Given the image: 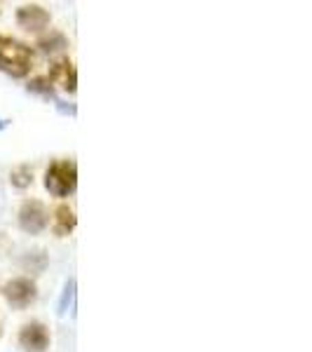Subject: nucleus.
<instances>
[{"label":"nucleus","mask_w":312,"mask_h":352,"mask_svg":"<svg viewBox=\"0 0 312 352\" xmlns=\"http://www.w3.org/2000/svg\"><path fill=\"white\" fill-rule=\"evenodd\" d=\"M0 336H3V329H0Z\"/></svg>","instance_id":"nucleus-14"},{"label":"nucleus","mask_w":312,"mask_h":352,"mask_svg":"<svg viewBox=\"0 0 312 352\" xmlns=\"http://www.w3.org/2000/svg\"><path fill=\"white\" fill-rule=\"evenodd\" d=\"M38 47L43 50V52H56V50H64L66 47V38L61 36V33H49V36H45L38 41Z\"/></svg>","instance_id":"nucleus-9"},{"label":"nucleus","mask_w":312,"mask_h":352,"mask_svg":"<svg viewBox=\"0 0 312 352\" xmlns=\"http://www.w3.org/2000/svg\"><path fill=\"white\" fill-rule=\"evenodd\" d=\"M78 219H76V212H73L68 204H59L54 209V223H52V230L56 232L59 237H66L71 235L73 228H76Z\"/></svg>","instance_id":"nucleus-8"},{"label":"nucleus","mask_w":312,"mask_h":352,"mask_svg":"<svg viewBox=\"0 0 312 352\" xmlns=\"http://www.w3.org/2000/svg\"><path fill=\"white\" fill-rule=\"evenodd\" d=\"M28 89H36V92H45L47 96H52V87H47V82L45 80H33L28 85Z\"/></svg>","instance_id":"nucleus-12"},{"label":"nucleus","mask_w":312,"mask_h":352,"mask_svg":"<svg viewBox=\"0 0 312 352\" xmlns=\"http://www.w3.org/2000/svg\"><path fill=\"white\" fill-rule=\"evenodd\" d=\"M45 188L56 197H66L78 188V167L71 160L52 162L45 174Z\"/></svg>","instance_id":"nucleus-2"},{"label":"nucleus","mask_w":312,"mask_h":352,"mask_svg":"<svg viewBox=\"0 0 312 352\" xmlns=\"http://www.w3.org/2000/svg\"><path fill=\"white\" fill-rule=\"evenodd\" d=\"M19 226L24 232H31V235H38L47 228V209H45L43 202L38 200H26L19 209Z\"/></svg>","instance_id":"nucleus-4"},{"label":"nucleus","mask_w":312,"mask_h":352,"mask_svg":"<svg viewBox=\"0 0 312 352\" xmlns=\"http://www.w3.org/2000/svg\"><path fill=\"white\" fill-rule=\"evenodd\" d=\"M33 68V50L10 36H0V71L12 78H24Z\"/></svg>","instance_id":"nucleus-1"},{"label":"nucleus","mask_w":312,"mask_h":352,"mask_svg":"<svg viewBox=\"0 0 312 352\" xmlns=\"http://www.w3.org/2000/svg\"><path fill=\"white\" fill-rule=\"evenodd\" d=\"M19 345L26 352H45L49 348V331L43 322H28L19 331Z\"/></svg>","instance_id":"nucleus-5"},{"label":"nucleus","mask_w":312,"mask_h":352,"mask_svg":"<svg viewBox=\"0 0 312 352\" xmlns=\"http://www.w3.org/2000/svg\"><path fill=\"white\" fill-rule=\"evenodd\" d=\"M3 296L12 308L24 310L38 298V287H36V282L28 280V277H16V280H10L8 285L3 287Z\"/></svg>","instance_id":"nucleus-3"},{"label":"nucleus","mask_w":312,"mask_h":352,"mask_svg":"<svg viewBox=\"0 0 312 352\" xmlns=\"http://www.w3.org/2000/svg\"><path fill=\"white\" fill-rule=\"evenodd\" d=\"M10 179H12V186H16V188H26V186L33 184V169L28 164H21V167L12 169Z\"/></svg>","instance_id":"nucleus-10"},{"label":"nucleus","mask_w":312,"mask_h":352,"mask_svg":"<svg viewBox=\"0 0 312 352\" xmlns=\"http://www.w3.org/2000/svg\"><path fill=\"white\" fill-rule=\"evenodd\" d=\"M16 24H19L24 31H43V28L49 26V12L41 5H24V8H19V12H16Z\"/></svg>","instance_id":"nucleus-6"},{"label":"nucleus","mask_w":312,"mask_h":352,"mask_svg":"<svg viewBox=\"0 0 312 352\" xmlns=\"http://www.w3.org/2000/svg\"><path fill=\"white\" fill-rule=\"evenodd\" d=\"M3 124H5V122H3V120H0V127H3Z\"/></svg>","instance_id":"nucleus-13"},{"label":"nucleus","mask_w":312,"mask_h":352,"mask_svg":"<svg viewBox=\"0 0 312 352\" xmlns=\"http://www.w3.org/2000/svg\"><path fill=\"white\" fill-rule=\"evenodd\" d=\"M73 298H76V280H68L64 296H61V303H59V315H66L68 305H73Z\"/></svg>","instance_id":"nucleus-11"},{"label":"nucleus","mask_w":312,"mask_h":352,"mask_svg":"<svg viewBox=\"0 0 312 352\" xmlns=\"http://www.w3.org/2000/svg\"><path fill=\"white\" fill-rule=\"evenodd\" d=\"M49 80L61 85L66 92H76V85H78V71L73 66L71 59H59L49 66Z\"/></svg>","instance_id":"nucleus-7"}]
</instances>
